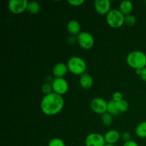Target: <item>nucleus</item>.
I'll list each match as a JSON object with an SVG mask.
<instances>
[{
    "instance_id": "obj_1",
    "label": "nucleus",
    "mask_w": 146,
    "mask_h": 146,
    "mask_svg": "<svg viewBox=\"0 0 146 146\" xmlns=\"http://www.w3.org/2000/svg\"><path fill=\"white\" fill-rule=\"evenodd\" d=\"M64 106V99L62 96L56 93L45 95L40 104L41 110L44 114L48 116L59 113Z\"/></svg>"
},
{
    "instance_id": "obj_2",
    "label": "nucleus",
    "mask_w": 146,
    "mask_h": 146,
    "mask_svg": "<svg viewBox=\"0 0 146 146\" xmlns=\"http://www.w3.org/2000/svg\"><path fill=\"white\" fill-rule=\"evenodd\" d=\"M128 65L134 69H143L146 67V54L141 51H133L126 57Z\"/></svg>"
},
{
    "instance_id": "obj_3",
    "label": "nucleus",
    "mask_w": 146,
    "mask_h": 146,
    "mask_svg": "<svg viewBox=\"0 0 146 146\" xmlns=\"http://www.w3.org/2000/svg\"><path fill=\"white\" fill-rule=\"evenodd\" d=\"M67 67L69 72L74 75L81 76L85 74L87 65L84 58L80 56H72L67 61Z\"/></svg>"
},
{
    "instance_id": "obj_4",
    "label": "nucleus",
    "mask_w": 146,
    "mask_h": 146,
    "mask_svg": "<svg viewBox=\"0 0 146 146\" xmlns=\"http://www.w3.org/2000/svg\"><path fill=\"white\" fill-rule=\"evenodd\" d=\"M106 22L113 28H120L125 24V15L120 11L119 9H111L106 17Z\"/></svg>"
},
{
    "instance_id": "obj_5",
    "label": "nucleus",
    "mask_w": 146,
    "mask_h": 146,
    "mask_svg": "<svg viewBox=\"0 0 146 146\" xmlns=\"http://www.w3.org/2000/svg\"><path fill=\"white\" fill-rule=\"evenodd\" d=\"M77 43L84 49H91L94 45V38L92 34L87 31H81L76 36Z\"/></svg>"
},
{
    "instance_id": "obj_6",
    "label": "nucleus",
    "mask_w": 146,
    "mask_h": 146,
    "mask_svg": "<svg viewBox=\"0 0 146 146\" xmlns=\"http://www.w3.org/2000/svg\"><path fill=\"white\" fill-rule=\"evenodd\" d=\"M51 84L53 88V92L60 96L66 94L69 88L68 83L64 78H54Z\"/></svg>"
},
{
    "instance_id": "obj_7",
    "label": "nucleus",
    "mask_w": 146,
    "mask_h": 146,
    "mask_svg": "<svg viewBox=\"0 0 146 146\" xmlns=\"http://www.w3.org/2000/svg\"><path fill=\"white\" fill-rule=\"evenodd\" d=\"M28 3L27 0H10L8 3L9 10L12 14H21L27 9Z\"/></svg>"
},
{
    "instance_id": "obj_8",
    "label": "nucleus",
    "mask_w": 146,
    "mask_h": 146,
    "mask_svg": "<svg viewBox=\"0 0 146 146\" xmlns=\"http://www.w3.org/2000/svg\"><path fill=\"white\" fill-rule=\"evenodd\" d=\"M90 106H91V110L95 113L103 115L107 112L108 102L103 98L96 97V98H94V99H92V101H91Z\"/></svg>"
},
{
    "instance_id": "obj_9",
    "label": "nucleus",
    "mask_w": 146,
    "mask_h": 146,
    "mask_svg": "<svg viewBox=\"0 0 146 146\" xmlns=\"http://www.w3.org/2000/svg\"><path fill=\"white\" fill-rule=\"evenodd\" d=\"M106 144L104 135L97 133L88 134L85 139L86 146H105Z\"/></svg>"
},
{
    "instance_id": "obj_10",
    "label": "nucleus",
    "mask_w": 146,
    "mask_h": 146,
    "mask_svg": "<svg viewBox=\"0 0 146 146\" xmlns=\"http://www.w3.org/2000/svg\"><path fill=\"white\" fill-rule=\"evenodd\" d=\"M111 2L110 0H95L94 9L98 14L106 15L111 11Z\"/></svg>"
},
{
    "instance_id": "obj_11",
    "label": "nucleus",
    "mask_w": 146,
    "mask_h": 146,
    "mask_svg": "<svg viewBox=\"0 0 146 146\" xmlns=\"http://www.w3.org/2000/svg\"><path fill=\"white\" fill-rule=\"evenodd\" d=\"M121 138V135L119 131L114 129L107 131L104 135V138H105L106 144L115 145L120 141Z\"/></svg>"
},
{
    "instance_id": "obj_12",
    "label": "nucleus",
    "mask_w": 146,
    "mask_h": 146,
    "mask_svg": "<svg viewBox=\"0 0 146 146\" xmlns=\"http://www.w3.org/2000/svg\"><path fill=\"white\" fill-rule=\"evenodd\" d=\"M68 71L67 64L59 62L54 66L52 69V74L55 76V78H64Z\"/></svg>"
},
{
    "instance_id": "obj_13",
    "label": "nucleus",
    "mask_w": 146,
    "mask_h": 146,
    "mask_svg": "<svg viewBox=\"0 0 146 146\" xmlns=\"http://www.w3.org/2000/svg\"><path fill=\"white\" fill-rule=\"evenodd\" d=\"M66 29L72 36H78L81 33V24L76 20H71L67 24Z\"/></svg>"
},
{
    "instance_id": "obj_14",
    "label": "nucleus",
    "mask_w": 146,
    "mask_h": 146,
    "mask_svg": "<svg viewBox=\"0 0 146 146\" xmlns=\"http://www.w3.org/2000/svg\"><path fill=\"white\" fill-rule=\"evenodd\" d=\"M79 84L84 89H89L93 86V84H94L93 77L88 73H85L80 76Z\"/></svg>"
},
{
    "instance_id": "obj_15",
    "label": "nucleus",
    "mask_w": 146,
    "mask_h": 146,
    "mask_svg": "<svg viewBox=\"0 0 146 146\" xmlns=\"http://www.w3.org/2000/svg\"><path fill=\"white\" fill-rule=\"evenodd\" d=\"M118 9L125 16L129 15V14H131V12L133 9V4L131 1L125 0V1H123L120 3Z\"/></svg>"
},
{
    "instance_id": "obj_16",
    "label": "nucleus",
    "mask_w": 146,
    "mask_h": 146,
    "mask_svg": "<svg viewBox=\"0 0 146 146\" xmlns=\"http://www.w3.org/2000/svg\"><path fill=\"white\" fill-rule=\"evenodd\" d=\"M41 9V6H40L39 3L37 2L36 1H29L28 6H27V9L30 14H38Z\"/></svg>"
},
{
    "instance_id": "obj_17",
    "label": "nucleus",
    "mask_w": 146,
    "mask_h": 146,
    "mask_svg": "<svg viewBox=\"0 0 146 146\" xmlns=\"http://www.w3.org/2000/svg\"><path fill=\"white\" fill-rule=\"evenodd\" d=\"M135 133L140 138H146V121L141 122L137 125Z\"/></svg>"
},
{
    "instance_id": "obj_18",
    "label": "nucleus",
    "mask_w": 146,
    "mask_h": 146,
    "mask_svg": "<svg viewBox=\"0 0 146 146\" xmlns=\"http://www.w3.org/2000/svg\"><path fill=\"white\" fill-rule=\"evenodd\" d=\"M107 112L112 115H117L119 113V111L117 107L116 102L113 100H111L108 102V107H107Z\"/></svg>"
},
{
    "instance_id": "obj_19",
    "label": "nucleus",
    "mask_w": 146,
    "mask_h": 146,
    "mask_svg": "<svg viewBox=\"0 0 146 146\" xmlns=\"http://www.w3.org/2000/svg\"><path fill=\"white\" fill-rule=\"evenodd\" d=\"M101 121L102 123L106 126H110L112 125L113 122V115L108 113V112L105 113L103 115H101Z\"/></svg>"
},
{
    "instance_id": "obj_20",
    "label": "nucleus",
    "mask_w": 146,
    "mask_h": 146,
    "mask_svg": "<svg viewBox=\"0 0 146 146\" xmlns=\"http://www.w3.org/2000/svg\"><path fill=\"white\" fill-rule=\"evenodd\" d=\"M116 105H117V107H118V111H119L120 113L126 112V111L128 110V108H129L128 103L124 99L116 102Z\"/></svg>"
},
{
    "instance_id": "obj_21",
    "label": "nucleus",
    "mask_w": 146,
    "mask_h": 146,
    "mask_svg": "<svg viewBox=\"0 0 146 146\" xmlns=\"http://www.w3.org/2000/svg\"><path fill=\"white\" fill-rule=\"evenodd\" d=\"M48 146H66V145L62 139L59 138H54L48 142Z\"/></svg>"
},
{
    "instance_id": "obj_22",
    "label": "nucleus",
    "mask_w": 146,
    "mask_h": 146,
    "mask_svg": "<svg viewBox=\"0 0 146 146\" xmlns=\"http://www.w3.org/2000/svg\"><path fill=\"white\" fill-rule=\"evenodd\" d=\"M136 22V18L132 14L125 16V24L128 26H133Z\"/></svg>"
},
{
    "instance_id": "obj_23",
    "label": "nucleus",
    "mask_w": 146,
    "mask_h": 146,
    "mask_svg": "<svg viewBox=\"0 0 146 146\" xmlns=\"http://www.w3.org/2000/svg\"><path fill=\"white\" fill-rule=\"evenodd\" d=\"M41 90L45 95H48V94H51L53 92L52 86H51V84L50 83H45V84H43Z\"/></svg>"
},
{
    "instance_id": "obj_24",
    "label": "nucleus",
    "mask_w": 146,
    "mask_h": 146,
    "mask_svg": "<svg viewBox=\"0 0 146 146\" xmlns=\"http://www.w3.org/2000/svg\"><path fill=\"white\" fill-rule=\"evenodd\" d=\"M112 97V100H113L115 102H118V101H121V100L123 99V94H121V92H119V91H116V92L114 93V94H113Z\"/></svg>"
},
{
    "instance_id": "obj_25",
    "label": "nucleus",
    "mask_w": 146,
    "mask_h": 146,
    "mask_svg": "<svg viewBox=\"0 0 146 146\" xmlns=\"http://www.w3.org/2000/svg\"><path fill=\"white\" fill-rule=\"evenodd\" d=\"M84 2H85L84 0H68V4L72 6H76V7L82 5Z\"/></svg>"
},
{
    "instance_id": "obj_26",
    "label": "nucleus",
    "mask_w": 146,
    "mask_h": 146,
    "mask_svg": "<svg viewBox=\"0 0 146 146\" xmlns=\"http://www.w3.org/2000/svg\"><path fill=\"white\" fill-rule=\"evenodd\" d=\"M131 134H130V133L127 132V131L124 132L121 135V138H122V139L125 142L131 141Z\"/></svg>"
},
{
    "instance_id": "obj_27",
    "label": "nucleus",
    "mask_w": 146,
    "mask_h": 146,
    "mask_svg": "<svg viewBox=\"0 0 146 146\" xmlns=\"http://www.w3.org/2000/svg\"><path fill=\"white\" fill-rule=\"evenodd\" d=\"M123 146H139V145H138V144L135 141L131 140V141L125 142V143L123 144Z\"/></svg>"
},
{
    "instance_id": "obj_28",
    "label": "nucleus",
    "mask_w": 146,
    "mask_h": 146,
    "mask_svg": "<svg viewBox=\"0 0 146 146\" xmlns=\"http://www.w3.org/2000/svg\"><path fill=\"white\" fill-rule=\"evenodd\" d=\"M140 77H141V78L143 80V81H146V67H145V68H143L142 69V71H141V75H140Z\"/></svg>"
},
{
    "instance_id": "obj_29",
    "label": "nucleus",
    "mask_w": 146,
    "mask_h": 146,
    "mask_svg": "<svg viewBox=\"0 0 146 146\" xmlns=\"http://www.w3.org/2000/svg\"><path fill=\"white\" fill-rule=\"evenodd\" d=\"M68 41L69 44H74V43L77 42V39H76V38H75L74 36H71L68 38Z\"/></svg>"
},
{
    "instance_id": "obj_30",
    "label": "nucleus",
    "mask_w": 146,
    "mask_h": 146,
    "mask_svg": "<svg viewBox=\"0 0 146 146\" xmlns=\"http://www.w3.org/2000/svg\"><path fill=\"white\" fill-rule=\"evenodd\" d=\"M141 71H142V69H135V73L140 76L141 74Z\"/></svg>"
},
{
    "instance_id": "obj_31",
    "label": "nucleus",
    "mask_w": 146,
    "mask_h": 146,
    "mask_svg": "<svg viewBox=\"0 0 146 146\" xmlns=\"http://www.w3.org/2000/svg\"><path fill=\"white\" fill-rule=\"evenodd\" d=\"M105 146H115V145H112V144H106Z\"/></svg>"
}]
</instances>
